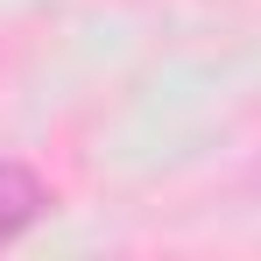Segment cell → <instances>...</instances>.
Wrapping results in <instances>:
<instances>
[{"label": "cell", "instance_id": "6da1fadb", "mask_svg": "<svg viewBox=\"0 0 261 261\" xmlns=\"http://www.w3.org/2000/svg\"><path fill=\"white\" fill-rule=\"evenodd\" d=\"M49 212V191L36 170H21V163H0V247H14L36 219Z\"/></svg>", "mask_w": 261, "mask_h": 261}]
</instances>
